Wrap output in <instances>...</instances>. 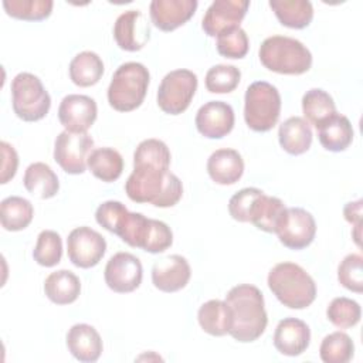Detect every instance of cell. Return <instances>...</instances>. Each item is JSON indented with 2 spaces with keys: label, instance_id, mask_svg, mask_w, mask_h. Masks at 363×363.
Returning <instances> with one entry per match:
<instances>
[{
  "label": "cell",
  "instance_id": "f6af8a7d",
  "mask_svg": "<svg viewBox=\"0 0 363 363\" xmlns=\"http://www.w3.org/2000/svg\"><path fill=\"white\" fill-rule=\"evenodd\" d=\"M1 147V184H6L10 179H13L16 176L17 167H18V155L16 152V149L7 143V142H1L0 143Z\"/></svg>",
  "mask_w": 363,
  "mask_h": 363
},
{
  "label": "cell",
  "instance_id": "603a6c76",
  "mask_svg": "<svg viewBox=\"0 0 363 363\" xmlns=\"http://www.w3.org/2000/svg\"><path fill=\"white\" fill-rule=\"evenodd\" d=\"M278 140L281 147L294 156L309 150L312 145V129L301 116H291L279 125Z\"/></svg>",
  "mask_w": 363,
  "mask_h": 363
},
{
  "label": "cell",
  "instance_id": "836d02e7",
  "mask_svg": "<svg viewBox=\"0 0 363 363\" xmlns=\"http://www.w3.org/2000/svg\"><path fill=\"white\" fill-rule=\"evenodd\" d=\"M150 223L152 218H147L142 213H130L128 210L115 234L119 235L121 240L128 245L135 248H143L150 228Z\"/></svg>",
  "mask_w": 363,
  "mask_h": 363
},
{
  "label": "cell",
  "instance_id": "1f68e13d",
  "mask_svg": "<svg viewBox=\"0 0 363 363\" xmlns=\"http://www.w3.org/2000/svg\"><path fill=\"white\" fill-rule=\"evenodd\" d=\"M303 119L318 128L322 122L336 113V105L333 98L320 88H312L302 96Z\"/></svg>",
  "mask_w": 363,
  "mask_h": 363
},
{
  "label": "cell",
  "instance_id": "9a60e30c",
  "mask_svg": "<svg viewBox=\"0 0 363 363\" xmlns=\"http://www.w3.org/2000/svg\"><path fill=\"white\" fill-rule=\"evenodd\" d=\"M194 122L197 130L204 138L221 139L233 130L235 116L230 104L210 101L199 108Z\"/></svg>",
  "mask_w": 363,
  "mask_h": 363
},
{
  "label": "cell",
  "instance_id": "7402d4cb",
  "mask_svg": "<svg viewBox=\"0 0 363 363\" xmlns=\"http://www.w3.org/2000/svg\"><path fill=\"white\" fill-rule=\"evenodd\" d=\"M316 130L320 145L329 152H343L353 140V128L350 121L337 112L322 122Z\"/></svg>",
  "mask_w": 363,
  "mask_h": 363
},
{
  "label": "cell",
  "instance_id": "74e56055",
  "mask_svg": "<svg viewBox=\"0 0 363 363\" xmlns=\"http://www.w3.org/2000/svg\"><path fill=\"white\" fill-rule=\"evenodd\" d=\"M241 81V71L235 65L217 64L206 74V88L211 94H228Z\"/></svg>",
  "mask_w": 363,
  "mask_h": 363
},
{
  "label": "cell",
  "instance_id": "7bdbcfd3",
  "mask_svg": "<svg viewBox=\"0 0 363 363\" xmlns=\"http://www.w3.org/2000/svg\"><path fill=\"white\" fill-rule=\"evenodd\" d=\"M172 244H173V233L170 227L160 220L152 218L147 238L142 250L150 254H159L166 251Z\"/></svg>",
  "mask_w": 363,
  "mask_h": 363
},
{
  "label": "cell",
  "instance_id": "ba28073f",
  "mask_svg": "<svg viewBox=\"0 0 363 363\" xmlns=\"http://www.w3.org/2000/svg\"><path fill=\"white\" fill-rule=\"evenodd\" d=\"M197 75L190 69H174L166 74L157 89V105L169 115H180L197 91Z\"/></svg>",
  "mask_w": 363,
  "mask_h": 363
},
{
  "label": "cell",
  "instance_id": "3957f363",
  "mask_svg": "<svg viewBox=\"0 0 363 363\" xmlns=\"http://www.w3.org/2000/svg\"><path fill=\"white\" fill-rule=\"evenodd\" d=\"M268 288L289 309L308 308L316 298L313 278L295 262H279L268 274Z\"/></svg>",
  "mask_w": 363,
  "mask_h": 363
},
{
  "label": "cell",
  "instance_id": "6da1fadb",
  "mask_svg": "<svg viewBox=\"0 0 363 363\" xmlns=\"http://www.w3.org/2000/svg\"><path fill=\"white\" fill-rule=\"evenodd\" d=\"M128 197L135 203H150L155 207H173L183 196L180 179L169 167L133 164L125 183Z\"/></svg>",
  "mask_w": 363,
  "mask_h": 363
},
{
  "label": "cell",
  "instance_id": "8fae6325",
  "mask_svg": "<svg viewBox=\"0 0 363 363\" xmlns=\"http://www.w3.org/2000/svg\"><path fill=\"white\" fill-rule=\"evenodd\" d=\"M279 242L289 250H303L315 238L316 223L313 216L301 207L285 210L282 221L275 233Z\"/></svg>",
  "mask_w": 363,
  "mask_h": 363
},
{
  "label": "cell",
  "instance_id": "8992f818",
  "mask_svg": "<svg viewBox=\"0 0 363 363\" xmlns=\"http://www.w3.org/2000/svg\"><path fill=\"white\" fill-rule=\"evenodd\" d=\"M281 115V95L272 84L267 81L252 82L244 96V119L250 129L255 132L271 130Z\"/></svg>",
  "mask_w": 363,
  "mask_h": 363
},
{
  "label": "cell",
  "instance_id": "cb8c5ba5",
  "mask_svg": "<svg viewBox=\"0 0 363 363\" xmlns=\"http://www.w3.org/2000/svg\"><path fill=\"white\" fill-rule=\"evenodd\" d=\"M44 292L51 302L57 305H68L75 302L79 296L81 281L74 272L58 269L45 278Z\"/></svg>",
  "mask_w": 363,
  "mask_h": 363
},
{
  "label": "cell",
  "instance_id": "484cf974",
  "mask_svg": "<svg viewBox=\"0 0 363 363\" xmlns=\"http://www.w3.org/2000/svg\"><path fill=\"white\" fill-rule=\"evenodd\" d=\"M200 328L211 336H224L231 328V312L225 301L210 299L197 312Z\"/></svg>",
  "mask_w": 363,
  "mask_h": 363
},
{
  "label": "cell",
  "instance_id": "60d3db41",
  "mask_svg": "<svg viewBox=\"0 0 363 363\" xmlns=\"http://www.w3.org/2000/svg\"><path fill=\"white\" fill-rule=\"evenodd\" d=\"M250 41L247 33L238 27L228 30L217 37V51L220 55L231 60L244 58L248 52Z\"/></svg>",
  "mask_w": 363,
  "mask_h": 363
},
{
  "label": "cell",
  "instance_id": "4316f807",
  "mask_svg": "<svg viewBox=\"0 0 363 363\" xmlns=\"http://www.w3.org/2000/svg\"><path fill=\"white\" fill-rule=\"evenodd\" d=\"M269 7L279 23L289 28H305L313 18V7L308 0H271Z\"/></svg>",
  "mask_w": 363,
  "mask_h": 363
},
{
  "label": "cell",
  "instance_id": "d6986e66",
  "mask_svg": "<svg viewBox=\"0 0 363 363\" xmlns=\"http://www.w3.org/2000/svg\"><path fill=\"white\" fill-rule=\"evenodd\" d=\"M311 343L309 326L298 318H285L279 320L274 332V346L285 356L302 354Z\"/></svg>",
  "mask_w": 363,
  "mask_h": 363
},
{
  "label": "cell",
  "instance_id": "ffe728a7",
  "mask_svg": "<svg viewBox=\"0 0 363 363\" xmlns=\"http://www.w3.org/2000/svg\"><path fill=\"white\" fill-rule=\"evenodd\" d=\"M67 347L79 362H96L102 353L104 345L98 330L88 323H77L67 333Z\"/></svg>",
  "mask_w": 363,
  "mask_h": 363
},
{
  "label": "cell",
  "instance_id": "ac0fdd59",
  "mask_svg": "<svg viewBox=\"0 0 363 363\" xmlns=\"http://www.w3.org/2000/svg\"><path fill=\"white\" fill-rule=\"evenodd\" d=\"M197 6V0H153L149 14L156 28L173 31L193 17Z\"/></svg>",
  "mask_w": 363,
  "mask_h": 363
},
{
  "label": "cell",
  "instance_id": "7a4b0ae2",
  "mask_svg": "<svg viewBox=\"0 0 363 363\" xmlns=\"http://www.w3.org/2000/svg\"><path fill=\"white\" fill-rule=\"evenodd\" d=\"M225 302L231 312L228 335L241 343L257 340L268 323L262 292L254 285L240 284L228 291Z\"/></svg>",
  "mask_w": 363,
  "mask_h": 363
},
{
  "label": "cell",
  "instance_id": "52a82bcc",
  "mask_svg": "<svg viewBox=\"0 0 363 363\" xmlns=\"http://www.w3.org/2000/svg\"><path fill=\"white\" fill-rule=\"evenodd\" d=\"M11 104L20 119L37 122L48 113L51 98L37 75L20 72L11 81Z\"/></svg>",
  "mask_w": 363,
  "mask_h": 363
},
{
  "label": "cell",
  "instance_id": "4fadbf2b",
  "mask_svg": "<svg viewBox=\"0 0 363 363\" xmlns=\"http://www.w3.org/2000/svg\"><path fill=\"white\" fill-rule=\"evenodd\" d=\"M250 7L248 0H216L210 4L201 20V28L208 37L238 28Z\"/></svg>",
  "mask_w": 363,
  "mask_h": 363
},
{
  "label": "cell",
  "instance_id": "ab89813d",
  "mask_svg": "<svg viewBox=\"0 0 363 363\" xmlns=\"http://www.w3.org/2000/svg\"><path fill=\"white\" fill-rule=\"evenodd\" d=\"M337 279L346 289L360 294L363 291V257L360 254L346 255L337 267Z\"/></svg>",
  "mask_w": 363,
  "mask_h": 363
},
{
  "label": "cell",
  "instance_id": "f546056e",
  "mask_svg": "<svg viewBox=\"0 0 363 363\" xmlns=\"http://www.w3.org/2000/svg\"><path fill=\"white\" fill-rule=\"evenodd\" d=\"M104 62L94 51H82L69 62V78L77 86H92L104 75Z\"/></svg>",
  "mask_w": 363,
  "mask_h": 363
},
{
  "label": "cell",
  "instance_id": "d6a6232c",
  "mask_svg": "<svg viewBox=\"0 0 363 363\" xmlns=\"http://www.w3.org/2000/svg\"><path fill=\"white\" fill-rule=\"evenodd\" d=\"M354 353V343L345 332H333L323 337L319 356L325 363H347Z\"/></svg>",
  "mask_w": 363,
  "mask_h": 363
},
{
  "label": "cell",
  "instance_id": "ee69618b",
  "mask_svg": "<svg viewBox=\"0 0 363 363\" xmlns=\"http://www.w3.org/2000/svg\"><path fill=\"white\" fill-rule=\"evenodd\" d=\"M126 213L128 208L125 207V204L116 200H108L98 206L95 211V220L101 227L115 234Z\"/></svg>",
  "mask_w": 363,
  "mask_h": 363
},
{
  "label": "cell",
  "instance_id": "b9f144b4",
  "mask_svg": "<svg viewBox=\"0 0 363 363\" xmlns=\"http://www.w3.org/2000/svg\"><path fill=\"white\" fill-rule=\"evenodd\" d=\"M264 191L257 187H245L237 191L228 201L230 216L240 223H250L252 207Z\"/></svg>",
  "mask_w": 363,
  "mask_h": 363
},
{
  "label": "cell",
  "instance_id": "f35d334b",
  "mask_svg": "<svg viewBox=\"0 0 363 363\" xmlns=\"http://www.w3.org/2000/svg\"><path fill=\"white\" fill-rule=\"evenodd\" d=\"M170 159L172 156L167 145L159 139L142 140L133 153V164H155L170 167Z\"/></svg>",
  "mask_w": 363,
  "mask_h": 363
},
{
  "label": "cell",
  "instance_id": "4dcf8cb0",
  "mask_svg": "<svg viewBox=\"0 0 363 363\" xmlns=\"http://www.w3.org/2000/svg\"><path fill=\"white\" fill-rule=\"evenodd\" d=\"M33 204L20 196H9L0 203V221L7 231H21L33 221Z\"/></svg>",
  "mask_w": 363,
  "mask_h": 363
},
{
  "label": "cell",
  "instance_id": "f1b7e54d",
  "mask_svg": "<svg viewBox=\"0 0 363 363\" xmlns=\"http://www.w3.org/2000/svg\"><path fill=\"white\" fill-rule=\"evenodd\" d=\"M285 210L286 207L281 199L262 193L252 207L250 223L265 233H277Z\"/></svg>",
  "mask_w": 363,
  "mask_h": 363
},
{
  "label": "cell",
  "instance_id": "44dd1931",
  "mask_svg": "<svg viewBox=\"0 0 363 363\" xmlns=\"http://www.w3.org/2000/svg\"><path fill=\"white\" fill-rule=\"evenodd\" d=\"M207 173L217 184H234L244 173V160L234 149H217L207 160Z\"/></svg>",
  "mask_w": 363,
  "mask_h": 363
},
{
  "label": "cell",
  "instance_id": "5b68a950",
  "mask_svg": "<svg viewBox=\"0 0 363 363\" xmlns=\"http://www.w3.org/2000/svg\"><path fill=\"white\" fill-rule=\"evenodd\" d=\"M150 82L147 68L140 62H125L116 68L108 86V102L119 112L139 108L146 96Z\"/></svg>",
  "mask_w": 363,
  "mask_h": 363
},
{
  "label": "cell",
  "instance_id": "8d00e7d4",
  "mask_svg": "<svg viewBox=\"0 0 363 363\" xmlns=\"http://www.w3.org/2000/svg\"><path fill=\"white\" fill-rule=\"evenodd\" d=\"M326 316L332 325L339 329H349L359 323L362 316L360 305L346 296L332 299L326 309Z\"/></svg>",
  "mask_w": 363,
  "mask_h": 363
},
{
  "label": "cell",
  "instance_id": "9c48e42d",
  "mask_svg": "<svg viewBox=\"0 0 363 363\" xmlns=\"http://www.w3.org/2000/svg\"><path fill=\"white\" fill-rule=\"evenodd\" d=\"M94 147V139L85 133L64 130L54 142V160L68 174H81L86 169V160Z\"/></svg>",
  "mask_w": 363,
  "mask_h": 363
},
{
  "label": "cell",
  "instance_id": "7c38bea8",
  "mask_svg": "<svg viewBox=\"0 0 363 363\" xmlns=\"http://www.w3.org/2000/svg\"><path fill=\"white\" fill-rule=\"evenodd\" d=\"M142 277V262L130 252H116L112 255L104 271L108 288L118 294H128L139 288Z\"/></svg>",
  "mask_w": 363,
  "mask_h": 363
},
{
  "label": "cell",
  "instance_id": "e0dca14e",
  "mask_svg": "<svg viewBox=\"0 0 363 363\" xmlns=\"http://www.w3.org/2000/svg\"><path fill=\"white\" fill-rule=\"evenodd\" d=\"M191 277L189 261L173 254L156 261L152 267V282L162 292H177L183 289Z\"/></svg>",
  "mask_w": 363,
  "mask_h": 363
},
{
  "label": "cell",
  "instance_id": "30bf717a",
  "mask_svg": "<svg viewBox=\"0 0 363 363\" xmlns=\"http://www.w3.org/2000/svg\"><path fill=\"white\" fill-rule=\"evenodd\" d=\"M69 261L78 268H92L106 252V241L98 231L82 225L74 228L67 238Z\"/></svg>",
  "mask_w": 363,
  "mask_h": 363
},
{
  "label": "cell",
  "instance_id": "5bb4252c",
  "mask_svg": "<svg viewBox=\"0 0 363 363\" xmlns=\"http://www.w3.org/2000/svg\"><path fill=\"white\" fill-rule=\"evenodd\" d=\"M98 115L96 102L88 95L71 94L62 98L58 106V119L68 132L85 133Z\"/></svg>",
  "mask_w": 363,
  "mask_h": 363
},
{
  "label": "cell",
  "instance_id": "d590c367",
  "mask_svg": "<svg viewBox=\"0 0 363 363\" xmlns=\"http://www.w3.org/2000/svg\"><path fill=\"white\" fill-rule=\"evenodd\" d=\"M62 257V240L58 233L52 230H43L33 250L34 261L41 267H54Z\"/></svg>",
  "mask_w": 363,
  "mask_h": 363
},
{
  "label": "cell",
  "instance_id": "d4e9b609",
  "mask_svg": "<svg viewBox=\"0 0 363 363\" xmlns=\"http://www.w3.org/2000/svg\"><path fill=\"white\" fill-rule=\"evenodd\" d=\"M23 184L30 194L41 200L54 197L60 190V182L57 174L47 163L43 162L31 163L26 169Z\"/></svg>",
  "mask_w": 363,
  "mask_h": 363
},
{
  "label": "cell",
  "instance_id": "83f0119b",
  "mask_svg": "<svg viewBox=\"0 0 363 363\" xmlns=\"http://www.w3.org/2000/svg\"><path fill=\"white\" fill-rule=\"evenodd\" d=\"M86 166L96 179L111 183L121 177L123 170V159L122 155L113 147H98L89 153Z\"/></svg>",
  "mask_w": 363,
  "mask_h": 363
},
{
  "label": "cell",
  "instance_id": "2e32d148",
  "mask_svg": "<svg viewBox=\"0 0 363 363\" xmlns=\"http://www.w3.org/2000/svg\"><path fill=\"white\" fill-rule=\"evenodd\" d=\"M113 38L119 48L125 51L142 50L150 38V26L139 10H128L122 13L113 26Z\"/></svg>",
  "mask_w": 363,
  "mask_h": 363
},
{
  "label": "cell",
  "instance_id": "bcb514c9",
  "mask_svg": "<svg viewBox=\"0 0 363 363\" xmlns=\"http://www.w3.org/2000/svg\"><path fill=\"white\" fill-rule=\"evenodd\" d=\"M362 200L349 201L343 207V216L347 223H350L353 227H362Z\"/></svg>",
  "mask_w": 363,
  "mask_h": 363
},
{
  "label": "cell",
  "instance_id": "277c9868",
  "mask_svg": "<svg viewBox=\"0 0 363 363\" xmlns=\"http://www.w3.org/2000/svg\"><path fill=\"white\" fill-rule=\"evenodd\" d=\"M258 57L261 64L277 74L301 75L311 69L312 54L308 47L296 38L272 35L262 41Z\"/></svg>",
  "mask_w": 363,
  "mask_h": 363
},
{
  "label": "cell",
  "instance_id": "e575fe53",
  "mask_svg": "<svg viewBox=\"0 0 363 363\" xmlns=\"http://www.w3.org/2000/svg\"><path fill=\"white\" fill-rule=\"evenodd\" d=\"M3 7L13 18L41 21L50 17L54 3L51 0H4Z\"/></svg>",
  "mask_w": 363,
  "mask_h": 363
}]
</instances>
